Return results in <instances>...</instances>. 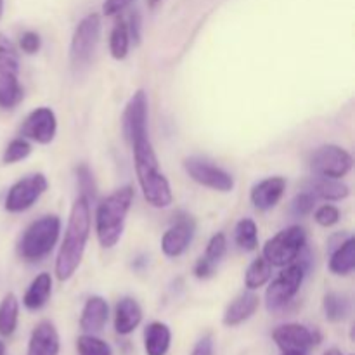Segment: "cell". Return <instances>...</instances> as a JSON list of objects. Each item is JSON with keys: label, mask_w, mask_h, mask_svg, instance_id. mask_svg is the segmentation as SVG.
Masks as SVG:
<instances>
[{"label": "cell", "mask_w": 355, "mask_h": 355, "mask_svg": "<svg viewBox=\"0 0 355 355\" xmlns=\"http://www.w3.org/2000/svg\"><path fill=\"white\" fill-rule=\"evenodd\" d=\"M121 127L128 144L148 135V96L144 90H137L127 103L121 116Z\"/></svg>", "instance_id": "obj_12"}, {"label": "cell", "mask_w": 355, "mask_h": 355, "mask_svg": "<svg viewBox=\"0 0 355 355\" xmlns=\"http://www.w3.org/2000/svg\"><path fill=\"white\" fill-rule=\"evenodd\" d=\"M172 343V331L165 322H151L144 331L146 355H166Z\"/></svg>", "instance_id": "obj_21"}, {"label": "cell", "mask_w": 355, "mask_h": 355, "mask_svg": "<svg viewBox=\"0 0 355 355\" xmlns=\"http://www.w3.org/2000/svg\"><path fill=\"white\" fill-rule=\"evenodd\" d=\"M305 277L304 263H290L286 269L270 283L266 293V304L269 311H281L286 307L300 290Z\"/></svg>", "instance_id": "obj_8"}, {"label": "cell", "mask_w": 355, "mask_h": 355, "mask_svg": "<svg viewBox=\"0 0 355 355\" xmlns=\"http://www.w3.org/2000/svg\"><path fill=\"white\" fill-rule=\"evenodd\" d=\"M142 321V309L139 302L132 297H123L116 304L114 311V329L118 335L127 336L137 329Z\"/></svg>", "instance_id": "obj_19"}, {"label": "cell", "mask_w": 355, "mask_h": 355, "mask_svg": "<svg viewBox=\"0 0 355 355\" xmlns=\"http://www.w3.org/2000/svg\"><path fill=\"white\" fill-rule=\"evenodd\" d=\"M47 187L49 182L44 173H33V175L17 180L6 196V203H3L6 210L10 214H19V211L28 210L47 191Z\"/></svg>", "instance_id": "obj_11"}, {"label": "cell", "mask_w": 355, "mask_h": 355, "mask_svg": "<svg viewBox=\"0 0 355 355\" xmlns=\"http://www.w3.org/2000/svg\"><path fill=\"white\" fill-rule=\"evenodd\" d=\"M134 2L135 0H104L103 12L104 16H116V14H120L121 10H125Z\"/></svg>", "instance_id": "obj_37"}, {"label": "cell", "mask_w": 355, "mask_h": 355, "mask_svg": "<svg viewBox=\"0 0 355 355\" xmlns=\"http://www.w3.org/2000/svg\"><path fill=\"white\" fill-rule=\"evenodd\" d=\"M236 245L246 252H253L259 246V229L252 218H241L234 229Z\"/></svg>", "instance_id": "obj_28"}, {"label": "cell", "mask_w": 355, "mask_h": 355, "mask_svg": "<svg viewBox=\"0 0 355 355\" xmlns=\"http://www.w3.org/2000/svg\"><path fill=\"white\" fill-rule=\"evenodd\" d=\"M355 269V239L349 238L333 252L329 259V270L335 276H349Z\"/></svg>", "instance_id": "obj_24"}, {"label": "cell", "mask_w": 355, "mask_h": 355, "mask_svg": "<svg viewBox=\"0 0 355 355\" xmlns=\"http://www.w3.org/2000/svg\"><path fill=\"white\" fill-rule=\"evenodd\" d=\"M307 234L300 225H291L277 232L263 246L262 257L272 267H286L293 263L305 248Z\"/></svg>", "instance_id": "obj_7"}, {"label": "cell", "mask_w": 355, "mask_h": 355, "mask_svg": "<svg viewBox=\"0 0 355 355\" xmlns=\"http://www.w3.org/2000/svg\"><path fill=\"white\" fill-rule=\"evenodd\" d=\"M270 276H272V266L267 262L263 257H259V259L253 260L250 263V267L246 269L245 274V284L248 290H259L263 284L269 283Z\"/></svg>", "instance_id": "obj_26"}, {"label": "cell", "mask_w": 355, "mask_h": 355, "mask_svg": "<svg viewBox=\"0 0 355 355\" xmlns=\"http://www.w3.org/2000/svg\"><path fill=\"white\" fill-rule=\"evenodd\" d=\"M52 293V277L51 274L42 272L31 281L28 286L26 293L23 297V304L28 311H40L49 302V297Z\"/></svg>", "instance_id": "obj_23"}, {"label": "cell", "mask_w": 355, "mask_h": 355, "mask_svg": "<svg viewBox=\"0 0 355 355\" xmlns=\"http://www.w3.org/2000/svg\"><path fill=\"white\" fill-rule=\"evenodd\" d=\"M322 307H324L326 319L331 322L345 321L347 315L350 314V300L345 295L328 293L322 302Z\"/></svg>", "instance_id": "obj_27"}, {"label": "cell", "mask_w": 355, "mask_h": 355, "mask_svg": "<svg viewBox=\"0 0 355 355\" xmlns=\"http://www.w3.org/2000/svg\"><path fill=\"white\" fill-rule=\"evenodd\" d=\"M184 168L194 182L208 189L218 193H229L234 189V177L231 173L200 156H189L184 159Z\"/></svg>", "instance_id": "obj_10"}, {"label": "cell", "mask_w": 355, "mask_h": 355, "mask_svg": "<svg viewBox=\"0 0 355 355\" xmlns=\"http://www.w3.org/2000/svg\"><path fill=\"white\" fill-rule=\"evenodd\" d=\"M309 191L312 196H318L326 201H342L350 194V187L340 179L331 177H314L309 184Z\"/></svg>", "instance_id": "obj_22"}, {"label": "cell", "mask_w": 355, "mask_h": 355, "mask_svg": "<svg viewBox=\"0 0 355 355\" xmlns=\"http://www.w3.org/2000/svg\"><path fill=\"white\" fill-rule=\"evenodd\" d=\"M55 132H58V118L51 107H37L24 118L21 125V135L38 144H51L55 137Z\"/></svg>", "instance_id": "obj_13"}, {"label": "cell", "mask_w": 355, "mask_h": 355, "mask_svg": "<svg viewBox=\"0 0 355 355\" xmlns=\"http://www.w3.org/2000/svg\"><path fill=\"white\" fill-rule=\"evenodd\" d=\"M3 14V0H0V17H2Z\"/></svg>", "instance_id": "obj_44"}, {"label": "cell", "mask_w": 355, "mask_h": 355, "mask_svg": "<svg viewBox=\"0 0 355 355\" xmlns=\"http://www.w3.org/2000/svg\"><path fill=\"white\" fill-rule=\"evenodd\" d=\"M19 82V54L9 38L0 33V107L12 110L23 101Z\"/></svg>", "instance_id": "obj_5"}, {"label": "cell", "mask_w": 355, "mask_h": 355, "mask_svg": "<svg viewBox=\"0 0 355 355\" xmlns=\"http://www.w3.org/2000/svg\"><path fill=\"white\" fill-rule=\"evenodd\" d=\"M19 318V302L16 295L7 293L0 302V336H10L16 331Z\"/></svg>", "instance_id": "obj_25"}, {"label": "cell", "mask_w": 355, "mask_h": 355, "mask_svg": "<svg viewBox=\"0 0 355 355\" xmlns=\"http://www.w3.org/2000/svg\"><path fill=\"white\" fill-rule=\"evenodd\" d=\"M128 47H130V35H128V28L125 21H118L113 26L110 35V51L116 61L127 58Z\"/></svg>", "instance_id": "obj_29"}, {"label": "cell", "mask_w": 355, "mask_h": 355, "mask_svg": "<svg viewBox=\"0 0 355 355\" xmlns=\"http://www.w3.org/2000/svg\"><path fill=\"white\" fill-rule=\"evenodd\" d=\"M141 14L139 12H134L130 16V19H128V35H130V38H134L135 44H141Z\"/></svg>", "instance_id": "obj_39"}, {"label": "cell", "mask_w": 355, "mask_h": 355, "mask_svg": "<svg viewBox=\"0 0 355 355\" xmlns=\"http://www.w3.org/2000/svg\"><path fill=\"white\" fill-rule=\"evenodd\" d=\"M61 232V218L45 215L31 222L17 243V255L26 262H40L52 252Z\"/></svg>", "instance_id": "obj_4"}, {"label": "cell", "mask_w": 355, "mask_h": 355, "mask_svg": "<svg viewBox=\"0 0 355 355\" xmlns=\"http://www.w3.org/2000/svg\"><path fill=\"white\" fill-rule=\"evenodd\" d=\"M30 153H31V146L26 139L24 137L14 139V141L9 142L6 151H3L2 162L6 163V165H12V163H17L21 162V159L28 158Z\"/></svg>", "instance_id": "obj_31"}, {"label": "cell", "mask_w": 355, "mask_h": 355, "mask_svg": "<svg viewBox=\"0 0 355 355\" xmlns=\"http://www.w3.org/2000/svg\"><path fill=\"white\" fill-rule=\"evenodd\" d=\"M272 340L283 352L305 354L311 347L318 345L321 336L304 324H283L274 329Z\"/></svg>", "instance_id": "obj_15"}, {"label": "cell", "mask_w": 355, "mask_h": 355, "mask_svg": "<svg viewBox=\"0 0 355 355\" xmlns=\"http://www.w3.org/2000/svg\"><path fill=\"white\" fill-rule=\"evenodd\" d=\"M314 201L315 198L312 196L311 193H300L293 198L290 205V211L293 217L300 218V217H307V215L312 214L314 210Z\"/></svg>", "instance_id": "obj_33"}, {"label": "cell", "mask_w": 355, "mask_h": 355, "mask_svg": "<svg viewBox=\"0 0 355 355\" xmlns=\"http://www.w3.org/2000/svg\"><path fill=\"white\" fill-rule=\"evenodd\" d=\"M283 355H305L304 352H283Z\"/></svg>", "instance_id": "obj_43"}, {"label": "cell", "mask_w": 355, "mask_h": 355, "mask_svg": "<svg viewBox=\"0 0 355 355\" xmlns=\"http://www.w3.org/2000/svg\"><path fill=\"white\" fill-rule=\"evenodd\" d=\"M101 26H103L101 16L97 12H92L83 17L73 31L71 45H69V62L76 75L89 68L92 62L97 45H99Z\"/></svg>", "instance_id": "obj_6"}, {"label": "cell", "mask_w": 355, "mask_h": 355, "mask_svg": "<svg viewBox=\"0 0 355 355\" xmlns=\"http://www.w3.org/2000/svg\"><path fill=\"white\" fill-rule=\"evenodd\" d=\"M225 252H227V239H225V234L217 232V234L211 236V239L208 241L207 252H205V259L210 260L211 263L217 266V263L224 259Z\"/></svg>", "instance_id": "obj_32"}, {"label": "cell", "mask_w": 355, "mask_h": 355, "mask_svg": "<svg viewBox=\"0 0 355 355\" xmlns=\"http://www.w3.org/2000/svg\"><path fill=\"white\" fill-rule=\"evenodd\" d=\"M76 177H78V186L82 189V196L89 198V200L96 196V186H94L92 173H90L89 166L80 165L76 168Z\"/></svg>", "instance_id": "obj_35"}, {"label": "cell", "mask_w": 355, "mask_h": 355, "mask_svg": "<svg viewBox=\"0 0 355 355\" xmlns=\"http://www.w3.org/2000/svg\"><path fill=\"white\" fill-rule=\"evenodd\" d=\"M134 201V189L125 186L111 193L96 211V232L103 248H113L120 241L125 220Z\"/></svg>", "instance_id": "obj_3"}, {"label": "cell", "mask_w": 355, "mask_h": 355, "mask_svg": "<svg viewBox=\"0 0 355 355\" xmlns=\"http://www.w3.org/2000/svg\"><path fill=\"white\" fill-rule=\"evenodd\" d=\"M259 305L260 298L257 297L252 290L243 291L241 295H238V297L227 305L222 322H224V326H227V328H234V326L243 324V322L248 321V319L255 314Z\"/></svg>", "instance_id": "obj_18"}, {"label": "cell", "mask_w": 355, "mask_h": 355, "mask_svg": "<svg viewBox=\"0 0 355 355\" xmlns=\"http://www.w3.org/2000/svg\"><path fill=\"white\" fill-rule=\"evenodd\" d=\"M314 218L321 227H333L335 224H338L340 211L338 208L333 207V205H322V207H319L318 210H315Z\"/></svg>", "instance_id": "obj_34"}, {"label": "cell", "mask_w": 355, "mask_h": 355, "mask_svg": "<svg viewBox=\"0 0 355 355\" xmlns=\"http://www.w3.org/2000/svg\"><path fill=\"white\" fill-rule=\"evenodd\" d=\"M215 267H217L215 263H211L210 260L201 257V259L196 262V266H194V276H196L198 279H208V277L214 276Z\"/></svg>", "instance_id": "obj_38"}, {"label": "cell", "mask_w": 355, "mask_h": 355, "mask_svg": "<svg viewBox=\"0 0 355 355\" xmlns=\"http://www.w3.org/2000/svg\"><path fill=\"white\" fill-rule=\"evenodd\" d=\"M6 354V345H3L2 342H0V355H3Z\"/></svg>", "instance_id": "obj_42"}, {"label": "cell", "mask_w": 355, "mask_h": 355, "mask_svg": "<svg viewBox=\"0 0 355 355\" xmlns=\"http://www.w3.org/2000/svg\"><path fill=\"white\" fill-rule=\"evenodd\" d=\"M90 234V200L82 196L73 203L69 211L68 227H66L64 239L59 248L58 259H55V276L59 281L71 279L73 274L80 267L85 253L87 241Z\"/></svg>", "instance_id": "obj_1"}, {"label": "cell", "mask_w": 355, "mask_h": 355, "mask_svg": "<svg viewBox=\"0 0 355 355\" xmlns=\"http://www.w3.org/2000/svg\"><path fill=\"white\" fill-rule=\"evenodd\" d=\"M19 45L21 51L26 52V54H37V52L40 51L42 45L40 35L35 33V31H24V33L21 35Z\"/></svg>", "instance_id": "obj_36"}, {"label": "cell", "mask_w": 355, "mask_h": 355, "mask_svg": "<svg viewBox=\"0 0 355 355\" xmlns=\"http://www.w3.org/2000/svg\"><path fill=\"white\" fill-rule=\"evenodd\" d=\"M76 350H78V355H113L111 347L94 335L80 336L76 342Z\"/></svg>", "instance_id": "obj_30"}, {"label": "cell", "mask_w": 355, "mask_h": 355, "mask_svg": "<svg viewBox=\"0 0 355 355\" xmlns=\"http://www.w3.org/2000/svg\"><path fill=\"white\" fill-rule=\"evenodd\" d=\"M311 170L315 177L342 179L352 170L354 158L347 149L335 144H324L311 156Z\"/></svg>", "instance_id": "obj_9"}, {"label": "cell", "mask_w": 355, "mask_h": 355, "mask_svg": "<svg viewBox=\"0 0 355 355\" xmlns=\"http://www.w3.org/2000/svg\"><path fill=\"white\" fill-rule=\"evenodd\" d=\"M107 314H110L107 302L103 297H90L83 305L82 315H80V328L87 335H96V333L103 331L107 321Z\"/></svg>", "instance_id": "obj_20"}, {"label": "cell", "mask_w": 355, "mask_h": 355, "mask_svg": "<svg viewBox=\"0 0 355 355\" xmlns=\"http://www.w3.org/2000/svg\"><path fill=\"white\" fill-rule=\"evenodd\" d=\"M130 146L134 151L135 173H137L139 186H141L146 201L155 208L170 207L173 201L172 187L159 170L158 158H156L151 141H149V135L139 137Z\"/></svg>", "instance_id": "obj_2"}, {"label": "cell", "mask_w": 355, "mask_h": 355, "mask_svg": "<svg viewBox=\"0 0 355 355\" xmlns=\"http://www.w3.org/2000/svg\"><path fill=\"white\" fill-rule=\"evenodd\" d=\"M191 355H214V340H211V336H203L201 340H198Z\"/></svg>", "instance_id": "obj_40"}, {"label": "cell", "mask_w": 355, "mask_h": 355, "mask_svg": "<svg viewBox=\"0 0 355 355\" xmlns=\"http://www.w3.org/2000/svg\"><path fill=\"white\" fill-rule=\"evenodd\" d=\"M61 349L59 333L51 321L38 322L28 342L26 355H58Z\"/></svg>", "instance_id": "obj_17"}, {"label": "cell", "mask_w": 355, "mask_h": 355, "mask_svg": "<svg viewBox=\"0 0 355 355\" xmlns=\"http://www.w3.org/2000/svg\"><path fill=\"white\" fill-rule=\"evenodd\" d=\"M284 189H286V179L284 177H269V179L260 180L257 186H253L252 203L257 210L267 211L276 207L283 198Z\"/></svg>", "instance_id": "obj_16"}, {"label": "cell", "mask_w": 355, "mask_h": 355, "mask_svg": "<svg viewBox=\"0 0 355 355\" xmlns=\"http://www.w3.org/2000/svg\"><path fill=\"white\" fill-rule=\"evenodd\" d=\"M194 232H196V222L191 215L180 214L175 218L168 231L163 234L162 238V250L166 257L170 259H177L182 255L189 245L193 243Z\"/></svg>", "instance_id": "obj_14"}, {"label": "cell", "mask_w": 355, "mask_h": 355, "mask_svg": "<svg viewBox=\"0 0 355 355\" xmlns=\"http://www.w3.org/2000/svg\"><path fill=\"white\" fill-rule=\"evenodd\" d=\"M324 355H343V354L340 352L338 349H329V350H326Z\"/></svg>", "instance_id": "obj_41"}]
</instances>
